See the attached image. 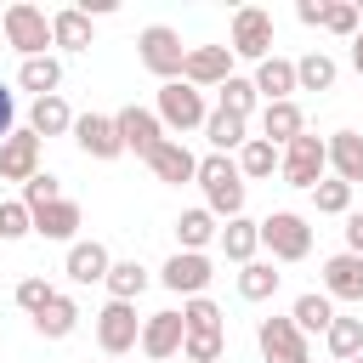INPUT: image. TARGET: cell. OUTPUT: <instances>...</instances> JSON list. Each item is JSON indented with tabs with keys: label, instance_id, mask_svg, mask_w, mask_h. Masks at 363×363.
I'll use <instances>...</instances> for the list:
<instances>
[{
	"label": "cell",
	"instance_id": "cell-27",
	"mask_svg": "<svg viewBox=\"0 0 363 363\" xmlns=\"http://www.w3.org/2000/svg\"><path fill=\"white\" fill-rule=\"evenodd\" d=\"M233 159H238V176H244V182H272V170L284 164V147H272L267 136H250Z\"/></svg>",
	"mask_w": 363,
	"mask_h": 363
},
{
	"label": "cell",
	"instance_id": "cell-36",
	"mask_svg": "<svg viewBox=\"0 0 363 363\" xmlns=\"http://www.w3.org/2000/svg\"><path fill=\"white\" fill-rule=\"evenodd\" d=\"M227 312L210 301V295H193V301H182V323H187V335H227V323H221Z\"/></svg>",
	"mask_w": 363,
	"mask_h": 363
},
{
	"label": "cell",
	"instance_id": "cell-38",
	"mask_svg": "<svg viewBox=\"0 0 363 363\" xmlns=\"http://www.w3.org/2000/svg\"><path fill=\"white\" fill-rule=\"evenodd\" d=\"M323 34H335V40H357V34H363L357 0H329V11H323Z\"/></svg>",
	"mask_w": 363,
	"mask_h": 363
},
{
	"label": "cell",
	"instance_id": "cell-35",
	"mask_svg": "<svg viewBox=\"0 0 363 363\" xmlns=\"http://www.w3.org/2000/svg\"><path fill=\"white\" fill-rule=\"evenodd\" d=\"M278 284H284V272H278L272 261H250V267H238V295H244V301H272Z\"/></svg>",
	"mask_w": 363,
	"mask_h": 363
},
{
	"label": "cell",
	"instance_id": "cell-1",
	"mask_svg": "<svg viewBox=\"0 0 363 363\" xmlns=\"http://www.w3.org/2000/svg\"><path fill=\"white\" fill-rule=\"evenodd\" d=\"M199 187H204V210H210L216 221L244 216L250 182L238 176V159H227V153H204V159H199Z\"/></svg>",
	"mask_w": 363,
	"mask_h": 363
},
{
	"label": "cell",
	"instance_id": "cell-12",
	"mask_svg": "<svg viewBox=\"0 0 363 363\" xmlns=\"http://www.w3.org/2000/svg\"><path fill=\"white\" fill-rule=\"evenodd\" d=\"M74 147H79L85 159H96V164L119 159V153H125V142H119L113 113H79V119H74Z\"/></svg>",
	"mask_w": 363,
	"mask_h": 363
},
{
	"label": "cell",
	"instance_id": "cell-9",
	"mask_svg": "<svg viewBox=\"0 0 363 363\" xmlns=\"http://www.w3.org/2000/svg\"><path fill=\"white\" fill-rule=\"evenodd\" d=\"M255 346H261V363H312V346L295 329V318H261Z\"/></svg>",
	"mask_w": 363,
	"mask_h": 363
},
{
	"label": "cell",
	"instance_id": "cell-4",
	"mask_svg": "<svg viewBox=\"0 0 363 363\" xmlns=\"http://www.w3.org/2000/svg\"><path fill=\"white\" fill-rule=\"evenodd\" d=\"M153 113H159V125L164 130H204V119H210V108H204V91L199 85H187V79H170V85H159V96H153Z\"/></svg>",
	"mask_w": 363,
	"mask_h": 363
},
{
	"label": "cell",
	"instance_id": "cell-31",
	"mask_svg": "<svg viewBox=\"0 0 363 363\" xmlns=\"http://www.w3.org/2000/svg\"><path fill=\"white\" fill-rule=\"evenodd\" d=\"M244 130H250V119H233V113H221V108H210V119H204V142H210V153H227V159L250 142Z\"/></svg>",
	"mask_w": 363,
	"mask_h": 363
},
{
	"label": "cell",
	"instance_id": "cell-51",
	"mask_svg": "<svg viewBox=\"0 0 363 363\" xmlns=\"http://www.w3.org/2000/svg\"><path fill=\"white\" fill-rule=\"evenodd\" d=\"M352 363H363V352H357V357H352Z\"/></svg>",
	"mask_w": 363,
	"mask_h": 363
},
{
	"label": "cell",
	"instance_id": "cell-6",
	"mask_svg": "<svg viewBox=\"0 0 363 363\" xmlns=\"http://www.w3.org/2000/svg\"><path fill=\"white\" fill-rule=\"evenodd\" d=\"M278 176L289 182V187H301V193H312L323 176H329V136H295L289 147H284V164H278Z\"/></svg>",
	"mask_w": 363,
	"mask_h": 363
},
{
	"label": "cell",
	"instance_id": "cell-44",
	"mask_svg": "<svg viewBox=\"0 0 363 363\" xmlns=\"http://www.w3.org/2000/svg\"><path fill=\"white\" fill-rule=\"evenodd\" d=\"M323 11H329V0H295V17L306 28H323Z\"/></svg>",
	"mask_w": 363,
	"mask_h": 363
},
{
	"label": "cell",
	"instance_id": "cell-8",
	"mask_svg": "<svg viewBox=\"0 0 363 363\" xmlns=\"http://www.w3.org/2000/svg\"><path fill=\"white\" fill-rule=\"evenodd\" d=\"M96 346H102V357H125L142 346V318L130 301H108L96 312Z\"/></svg>",
	"mask_w": 363,
	"mask_h": 363
},
{
	"label": "cell",
	"instance_id": "cell-7",
	"mask_svg": "<svg viewBox=\"0 0 363 363\" xmlns=\"http://www.w3.org/2000/svg\"><path fill=\"white\" fill-rule=\"evenodd\" d=\"M227 51L244 57V62H267L272 57V11L238 6L233 11V28H227Z\"/></svg>",
	"mask_w": 363,
	"mask_h": 363
},
{
	"label": "cell",
	"instance_id": "cell-40",
	"mask_svg": "<svg viewBox=\"0 0 363 363\" xmlns=\"http://www.w3.org/2000/svg\"><path fill=\"white\" fill-rule=\"evenodd\" d=\"M34 233V210L23 199H0V244H17Z\"/></svg>",
	"mask_w": 363,
	"mask_h": 363
},
{
	"label": "cell",
	"instance_id": "cell-30",
	"mask_svg": "<svg viewBox=\"0 0 363 363\" xmlns=\"http://www.w3.org/2000/svg\"><path fill=\"white\" fill-rule=\"evenodd\" d=\"M17 85L40 102V96H57V85H62V57H28L23 68H17Z\"/></svg>",
	"mask_w": 363,
	"mask_h": 363
},
{
	"label": "cell",
	"instance_id": "cell-20",
	"mask_svg": "<svg viewBox=\"0 0 363 363\" xmlns=\"http://www.w3.org/2000/svg\"><path fill=\"white\" fill-rule=\"evenodd\" d=\"M250 79H255V96H261V102H295V91H301L289 57H267V62H255Z\"/></svg>",
	"mask_w": 363,
	"mask_h": 363
},
{
	"label": "cell",
	"instance_id": "cell-26",
	"mask_svg": "<svg viewBox=\"0 0 363 363\" xmlns=\"http://www.w3.org/2000/svg\"><path fill=\"white\" fill-rule=\"evenodd\" d=\"M329 170H335V182H346V187L363 182V136H357V130H335V136H329Z\"/></svg>",
	"mask_w": 363,
	"mask_h": 363
},
{
	"label": "cell",
	"instance_id": "cell-13",
	"mask_svg": "<svg viewBox=\"0 0 363 363\" xmlns=\"http://www.w3.org/2000/svg\"><path fill=\"white\" fill-rule=\"evenodd\" d=\"M113 125H119V142H125V153H136V159H147V153L164 142V125H159V113H153V108H136V102H125V108L113 113Z\"/></svg>",
	"mask_w": 363,
	"mask_h": 363
},
{
	"label": "cell",
	"instance_id": "cell-25",
	"mask_svg": "<svg viewBox=\"0 0 363 363\" xmlns=\"http://www.w3.org/2000/svg\"><path fill=\"white\" fill-rule=\"evenodd\" d=\"M216 238H221V221H216L204 204H193V210L176 216V250H199V255H210Z\"/></svg>",
	"mask_w": 363,
	"mask_h": 363
},
{
	"label": "cell",
	"instance_id": "cell-24",
	"mask_svg": "<svg viewBox=\"0 0 363 363\" xmlns=\"http://www.w3.org/2000/svg\"><path fill=\"white\" fill-rule=\"evenodd\" d=\"M261 136H267L272 147H289L295 136H306L301 102H267V108H261Z\"/></svg>",
	"mask_w": 363,
	"mask_h": 363
},
{
	"label": "cell",
	"instance_id": "cell-10",
	"mask_svg": "<svg viewBox=\"0 0 363 363\" xmlns=\"http://www.w3.org/2000/svg\"><path fill=\"white\" fill-rule=\"evenodd\" d=\"M210 278H216V261H210V255H199V250H176V255L159 267V284H164L170 295H182V301L204 295V289H210Z\"/></svg>",
	"mask_w": 363,
	"mask_h": 363
},
{
	"label": "cell",
	"instance_id": "cell-28",
	"mask_svg": "<svg viewBox=\"0 0 363 363\" xmlns=\"http://www.w3.org/2000/svg\"><path fill=\"white\" fill-rule=\"evenodd\" d=\"M91 17L79 11V6H62V11H51V40H57V51H91Z\"/></svg>",
	"mask_w": 363,
	"mask_h": 363
},
{
	"label": "cell",
	"instance_id": "cell-3",
	"mask_svg": "<svg viewBox=\"0 0 363 363\" xmlns=\"http://www.w3.org/2000/svg\"><path fill=\"white\" fill-rule=\"evenodd\" d=\"M6 45L28 62V57H51V11H40V6H28V0H11L6 6Z\"/></svg>",
	"mask_w": 363,
	"mask_h": 363
},
{
	"label": "cell",
	"instance_id": "cell-41",
	"mask_svg": "<svg viewBox=\"0 0 363 363\" xmlns=\"http://www.w3.org/2000/svg\"><path fill=\"white\" fill-rule=\"evenodd\" d=\"M221 352H227V335H187L182 340L187 363H221Z\"/></svg>",
	"mask_w": 363,
	"mask_h": 363
},
{
	"label": "cell",
	"instance_id": "cell-15",
	"mask_svg": "<svg viewBox=\"0 0 363 363\" xmlns=\"http://www.w3.org/2000/svg\"><path fill=\"white\" fill-rule=\"evenodd\" d=\"M147 170H153L164 187H182V182H199V153H193L182 136H164V142L147 153Z\"/></svg>",
	"mask_w": 363,
	"mask_h": 363
},
{
	"label": "cell",
	"instance_id": "cell-43",
	"mask_svg": "<svg viewBox=\"0 0 363 363\" xmlns=\"http://www.w3.org/2000/svg\"><path fill=\"white\" fill-rule=\"evenodd\" d=\"M51 295H57V289H51L45 278H17V289H11V301H17V306H23L28 318H34V312H40V306H45Z\"/></svg>",
	"mask_w": 363,
	"mask_h": 363
},
{
	"label": "cell",
	"instance_id": "cell-39",
	"mask_svg": "<svg viewBox=\"0 0 363 363\" xmlns=\"http://www.w3.org/2000/svg\"><path fill=\"white\" fill-rule=\"evenodd\" d=\"M312 210H318V216H352V187L335 182V176H323V182L312 187Z\"/></svg>",
	"mask_w": 363,
	"mask_h": 363
},
{
	"label": "cell",
	"instance_id": "cell-17",
	"mask_svg": "<svg viewBox=\"0 0 363 363\" xmlns=\"http://www.w3.org/2000/svg\"><path fill=\"white\" fill-rule=\"evenodd\" d=\"M62 272H68V284H108L113 255H108V244H102V238H79V244H68Z\"/></svg>",
	"mask_w": 363,
	"mask_h": 363
},
{
	"label": "cell",
	"instance_id": "cell-22",
	"mask_svg": "<svg viewBox=\"0 0 363 363\" xmlns=\"http://www.w3.org/2000/svg\"><path fill=\"white\" fill-rule=\"evenodd\" d=\"M74 329H79V301L57 289V295L34 312V335H40V340H68Z\"/></svg>",
	"mask_w": 363,
	"mask_h": 363
},
{
	"label": "cell",
	"instance_id": "cell-45",
	"mask_svg": "<svg viewBox=\"0 0 363 363\" xmlns=\"http://www.w3.org/2000/svg\"><path fill=\"white\" fill-rule=\"evenodd\" d=\"M11 130H17V96H11L6 85H0V142H6Z\"/></svg>",
	"mask_w": 363,
	"mask_h": 363
},
{
	"label": "cell",
	"instance_id": "cell-34",
	"mask_svg": "<svg viewBox=\"0 0 363 363\" xmlns=\"http://www.w3.org/2000/svg\"><path fill=\"white\" fill-rule=\"evenodd\" d=\"M323 346H329V357H335V363H352V357L363 352V318H346V312H335V323H329Z\"/></svg>",
	"mask_w": 363,
	"mask_h": 363
},
{
	"label": "cell",
	"instance_id": "cell-18",
	"mask_svg": "<svg viewBox=\"0 0 363 363\" xmlns=\"http://www.w3.org/2000/svg\"><path fill=\"white\" fill-rule=\"evenodd\" d=\"M323 295L363 306V255H352V250L329 255V261H323Z\"/></svg>",
	"mask_w": 363,
	"mask_h": 363
},
{
	"label": "cell",
	"instance_id": "cell-2",
	"mask_svg": "<svg viewBox=\"0 0 363 363\" xmlns=\"http://www.w3.org/2000/svg\"><path fill=\"white\" fill-rule=\"evenodd\" d=\"M187 51H193V45H182V34H176L170 23H147V28L136 34V57H142V68H147L159 85L182 79V68H187Z\"/></svg>",
	"mask_w": 363,
	"mask_h": 363
},
{
	"label": "cell",
	"instance_id": "cell-42",
	"mask_svg": "<svg viewBox=\"0 0 363 363\" xmlns=\"http://www.w3.org/2000/svg\"><path fill=\"white\" fill-rule=\"evenodd\" d=\"M57 199H62V182H57L51 170H40V176L23 187V204H28V210H45V204H57Z\"/></svg>",
	"mask_w": 363,
	"mask_h": 363
},
{
	"label": "cell",
	"instance_id": "cell-32",
	"mask_svg": "<svg viewBox=\"0 0 363 363\" xmlns=\"http://www.w3.org/2000/svg\"><path fill=\"white\" fill-rule=\"evenodd\" d=\"M335 79H340V62H335L329 51H306V57L295 62V85H301V91H335Z\"/></svg>",
	"mask_w": 363,
	"mask_h": 363
},
{
	"label": "cell",
	"instance_id": "cell-14",
	"mask_svg": "<svg viewBox=\"0 0 363 363\" xmlns=\"http://www.w3.org/2000/svg\"><path fill=\"white\" fill-rule=\"evenodd\" d=\"M233 51L227 45H193L187 51V68H182V79L187 85H199V91H221L227 79H233Z\"/></svg>",
	"mask_w": 363,
	"mask_h": 363
},
{
	"label": "cell",
	"instance_id": "cell-50",
	"mask_svg": "<svg viewBox=\"0 0 363 363\" xmlns=\"http://www.w3.org/2000/svg\"><path fill=\"white\" fill-rule=\"evenodd\" d=\"M102 363H119V357H102Z\"/></svg>",
	"mask_w": 363,
	"mask_h": 363
},
{
	"label": "cell",
	"instance_id": "cell-33",
	"mask_svg": "<svg viewBox=\"0 0 363 363\" xmlns=\"http://www.w3.org/2000/svg\"><path fill=\"white\" fill-rule=\"evenodd\" d=\"M147 284H153V272H147L136 255H130V261H113V272H108V301H130V306H136V295H142Z\"/></svg>",
	"mask_w": 363,
	"mask_h": 363
},
{
	"label": "cell",
	"instance_id": "cell-47",
	"mask_svg": "<svg viewBox=\"0 0 363 363\" xmlns=\"http://www.w3.org/2000/svg\"><path fill=\"white\" fill-rule=\"evenodd\" d=\"M352 68H357V74H363V34H357V40H352Z\"/></svg>",
	"mask_w": 363,
	"mask_h": 363
},
{
	"label": "cell",
	"instance_id": "cell-23",
	"mask_svg": "<svg viewBox=\"0 0 363 363\" xmlns=\"http://www.w3.org/2000/svg\"><path fill=\"white\" fill-rule=\"evenodd\" d=\"M74 119H79V113L62 102V91H57V96L28 102V130H34L40 142H45V136H74Z\"/></svg>",
	"mask_w": 363,
	"mask_h": 363
},
{
	"label": "cell",
	"instance_id": "cell-48",
	"mask_svg": "<svg viewBox=\"0 0 363 363\" xmlns=\"http://www.w3.org/2000/svg\"><path fill=\"white\" fill-rule=\"evenodd\" d=\"M0 45H6V11H0Z\"/></svg>",
	"mask_w": 363,
	"mask_h": 363
},
{
	"label": "cell",
	"instance_id": "cell-19",
	"mask_svg": "<svg viewBox=\"0 0 363 363\" xmlns=\"http://www.w3.org/2000/svg\"><path fill=\"white\" fill-rule=\"evenodd\" d=\"M79 221H85V210L74 199H57V204L34 210V233L51 238V244H79Z\"/></svg>",
	"mask_w": 363,
	"mask_h": 363
},
{
	"label": "cell",
	"instance_id": "cell-11",
	"mask_svg": "<svg viewBox=\"0 0 363 363\" xmlns=\"http://www.w3.org/2000/svg\"><path fill=\"white\" fill-rule=\"evenodd\" d=\"M40 153H45V142L23 125V130H11L6 142H0V182H17V187H28L34 176H40Z\"/></svg>",
	"mask_w": 363,
	"mask_h": 363
},
{
	"label": "cell",
	"instance_id": "cell-46",
	"mask_svg": "<svg viewBox=\"0 0 363 363\" xmlns=\"http://www.w3.org/2000/svg\"><path fill=\"white\" fill-rule=\"evenodd\" d=\"M340 233H346V250H352V255H363V210H352Z\"/></svg>",
	"mask_w": 363,
	"mask_h": 363
},
{
	"label": "cell",
	"instance_id": "cell-5",
	"mask_svg": "<svg viewBox=\"0 0 363 363\" xmlns=\"http://www.w3.org/2000/svg\"><path fill=\"white\" fill-rule=\"evenodd\" d=\"M261 250L272 261H306L312 255V221L301 210H272L261 221Z\"/></svg>",
	"mask_w": 363,
	"mask_h": 363
},
{
	"label": "cell",
	"instance_id": "cell-16",
	"mask_svg": "<svg viewBox=\"0 0 363 363\" xmlns=\"http://www.w3.org/2000/svg\"><path fill=\"white\" fill-rule=\"evenodd\" d=\"M182 340H187V323H182V312H153V318H142V357H153V363H164V357H176L182 352Z\"/></svg>",
	"mask_w": 363,
	"mask_h": 363
},
{
	"label": "cell",
	"instance_id": "cell-37",
	"mask_svg": "<svg viewBox=\"0 0 363 363\" xmlns=\"http://www.w3.org/2000/svg\"><path fill=\"white\" fill-rule=\"evenodd\" d=\"M255 102H261V96H255V79H244V74H233V79L216 91V108H221V113H233V119H250V113H255Z\"/></svg>",
	"mask_w": 363,
	"mask_h": 363
},
{
	"label": "cell",
	"instance_id": "cell-21",
	"mask_svg": "<svg viewBox=\"0 0 363 363\" xmlns=\"http://www.w3.org/2000/svg\"><path fill=\"white\" fill-rule=\"evenodd\" d=\"M216 250H221L233 267H250V261H255V250H261V221H250V216H233V221H221V238H216Z\"/></svg>",
	"mask_w": 363,
	"mask_h": 363
},
{
	"label": "cell",
	"instance_id": "cell-49",
	"mask_svg": "<svg viewBox=\"0 0 363 363\" xmlns=\"http://www.w3.org/2000/svg\"><path fill=\"white\" fill-rule=\"evenodd\" d=\"M357 17H363V0H357Z\"/></svg>",
	"mask_w": 363,
	"mask_h": 363
},
{
	"label": "cell",
	"instance_id": "cell-29",
	"mask_svg": "<svg viewBox=\"0 0 363 363\" xmlns=\"http://www.w3.org/2000/svg\"><path fill=\"white\" fill-rule=\"evenodd\" d=\"M289 318H295L301 335H329V323H335V301H329L323 289H306V295H295Z\"/></svg>",
	"mask_w": 363,
	"mask_h": 363
}]
</instances>
